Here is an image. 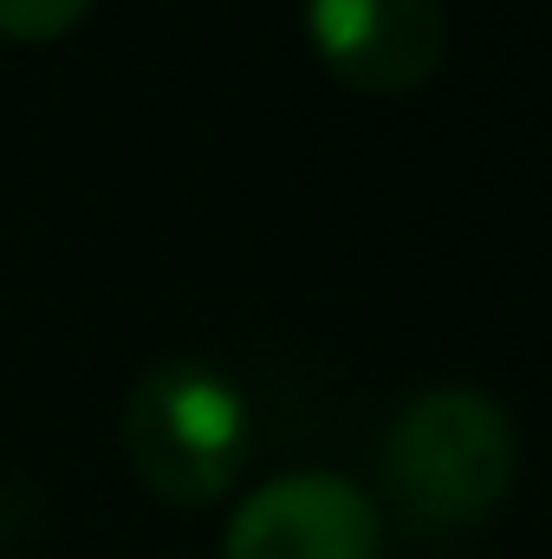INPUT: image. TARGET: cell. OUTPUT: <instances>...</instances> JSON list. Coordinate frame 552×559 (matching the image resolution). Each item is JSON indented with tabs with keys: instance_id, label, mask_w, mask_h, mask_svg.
I'll use <instances>...</instances> for the list:
<instances>
[{
	"instance_id": "5b68a950",
	"label": "cell",
	"mask_w": 552,
	"mask_h": 559,
	"mask_svg": "<svg viewBox=\"0 0 552 559\" xmlns=\"http://www.w3.org/2000/svg\"><path fill=\"white\" fill-rule=\"evenodd\" d=\"M85 13L92 0H0V39L46 46V39H65Z\"/></svg>"
},
{
	"instance_id": "7a4b0ae2",
	"label": "cell",
	"mask_w": 552,
	"mask_h": 559,
	"mask_svg": "<svg viewBox=\"0 0 552 559\" xmlns=\"http://www.w3.org/2000/svg\"><path fill=\"white\" fill-rule=\"evenodd\" d=\"M124 455L149 495L208 508L248 468V397L202 358H163L124 404Z\"/></svg>"
},
{
	"instance_id": "6da1fadb",
	"label": "cell",
	"mask_w": 552,
	"mask_h": 559,
	"mask_svg": "<svg viewBox=\"0 0 552 559\" xmlns=\"http://www.w3.org/2000/svg\"><path fill=\"white\" fill-rule=\"evenodd\" d=\"M520 468L514 417L468 384H435L410 397L384 436V488L416 527H475L488 521Z\"/></svg>"
},
{
	"instance_id": "277c9868",
	"label": "cell",
	"mask_w": 552,
	"mask_h": 559,
	"mask_svg": "<svg viewBox=\"0 0 552 559\" xmlns=\"http://www.w3.org/2000/svg\"><path fill=\"white\" fill-rule=\"evenodd\" d=\"M305 39L338 85L364 98H397L435 79L448 52V7L442 0H305Z\"/></svg>"
},
{
	"instance_id": "3957f363",
	"label": "cell",
	"mask_w": 552,
	"mask_h": 559,
	"mask_svg": "<svg viewBox=\"0 0 552 559\" xmlns=\"http://www.w3.org/2000/svg\"><path fill=\"white\" fill-rule=\"evenodd\" d=\"M221 559H384V514L345 475H274L228 514Z\"/></svg>"
}]
</instances>
